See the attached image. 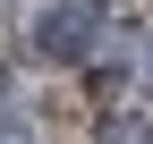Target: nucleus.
<instances>
[{
  "instance_id": "nucleus-1",
  "label": "nucleus",
  "mask_w": 153,
  "mask_h": 144,
  "mask_svg": "<svg viewBox=\"0 0 153 144\" xmlns=\"http://www.w3.org/2000/svg\"><path fill=\"white\" fill-rule=\"evenodd\" d=\"M94 43H102L94 0H51V9L34 17V51H43V60H85Z\"/></svg>"
},
{
  "instance_id": "nucleus-4",
  "label": "nucleus",
  "mask_w": 153,
  "mask_h": 144,
  "mask_svg": "<svg viewBox=\"0 0 153 144\" xmlns=\"http://www.w3.org/2000/svg\"><path fill=\"white\" fill-rule=\"evenodd\" d=\"M0 93H9V68H0Z\"/></svg>"
},
{
  "instance_id": "nucleus-2",
  "label": "nucleus",
  "mask_w": 153,
  "mask_h": 144,
  "mask_svg": "<svg viewBox=\"0 0 153 144\" xmlns=\"http://www.w3.org/2000/svg\"><path fill=\"white\" fill-rule=\"evenodd\" d=\"M102 144H153V127H145V119H111Z\"/></svg>"
},
{
  "instance_id": "nucleus-3",
  "label": "nucleus",
  "mask_w": 153,
  "mask_h": 144,
  "mask_svg": "<svg viewBox=\"0 0 153 144\" xmlns=\"http://www.w3.org/2000/svg\"><path fill=\"white\" fill-rule=\"evenodd\" d=\"M0 144H34V136H26V127H0Z\"/></svg>"
}]
</instances>
